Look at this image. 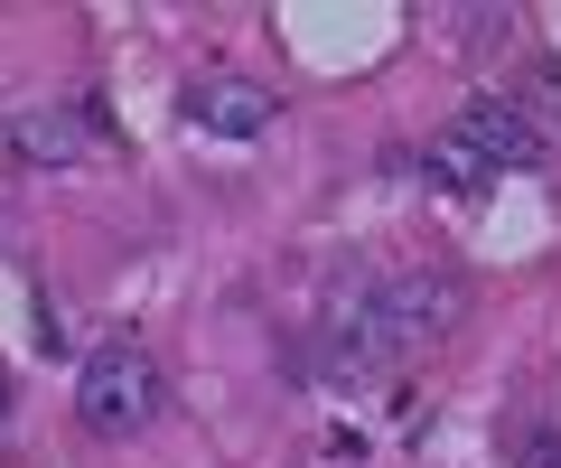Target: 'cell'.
<instances>
[{
    "instance_id": "8",
    "label": "cell",
    "mask_w": 561,
    "mask_h": 468,
    "mask_svg": "<svg viewBox=\"0 0 561 468\" xmlns=\"http://www.w3.org/2000/svg\"><path fill=\"white\" fill-rule=\"evenodd\" d=\"M0 431H10V375H0Z\"/></svg>"
},
{
    "instance_id": "1",
    "label": "cell",
    "mask_w": 561,
    "mask_h": 468,
    "mask_svg": "<svg viewBox=\"0 0 561 468\" xmlns=\"http://www.w3.org/2000/svg\"><path fill=\"white\" fill-rule=\"evenodd\" d=\"M160 403H169V375H160V356H150L140 338H113V346L84 356V375H76V422L94 431V441H140V431L160 422Z\"/></svg>"
},
{
    "instance_id": "2",
    "label": "cell",
    "mask_w": 561,
    "mask_h": 468,
    "mask_svg": "<svg viewBox=\"0 0 561 468\" xmlns=\"http://www.w3.org/2000/svg\"><path fill=\"white\" fill-rule=\"evenodd\" d=\"M459 309H468L459 272H402V282H383V338H393V356L440 346L459 328Z\"/></svg>"
},
{
    "instance_id": "6",
    "label": "cell",
    "mask_w": 561,
    "mask_h": 468,
    "mask_svg": "<svg viewBox=\"0 0 561 468\" xmlns=\"http://www.w3.org/2000/svg\"><path fill=\"white\" fill-rule=\"evenodd\" d=\"M421 179H431V187H449V197H478V187L496 179V169H486L478 150L459 141V123H440L431 141H421Z\"/></svg>"
},
{
    "instance_id": "4",
    "label": "cell",
    "mask_w": 561,
    "mask_h": 468,
    "mask_svg": "<svg viewBox=\"0 0 561 468\" xmlns=\"http://www.w3.org/2000/svg\"><path fill=\"white\" fill-rule=\"evenodd\" d=\"M459 141L478 150L496 179H505V169H534V160H542V132H534V113H524V103H468V113H459Z\"/></svg>"
},
{
    "instance_id": "3",
    "label": "cell",
    "mask_w": 561,
    "mask_h": 468,
    "mask_svg": "<svg viewBox=\"0 0 561 468\" xmlns=\"http://www.w3.org/2000/svg\"><path fill=\"white\" fill-rule=\"evenodd\" d=\"M272 84L253 76H197L187 84V132H206V141H262L272 132Z\"/></svg>"
},
{
    "instance_id": "5",
    "label": "cell",
    "mask_w": 561,
    "mask_h": 468,
    "mask_svg": "<svg viewBox=\"0 0 561 468\" xmlns=\"http://www.w3.org/2000/svg\"><path fill=\"white\" fill-rule=\"evenodd\" d=\"M10 141H20V160H84V141H94V123H84L76 103H38V113H20V123H10Z\"/></svg>"
},
{
    "instance_id": "7",
    "label": "cell",
    "mask_w": 561,
    "mask_h": 468,
    "mask_svg": "<svg viewBox=\"0 0 561 468\" xmlns=\"http://www.w3.org/2000/svg\"><path fill=\"white\" fill-rule=\"evenodd\" d=\"M524 468H561V431H552V441H534V449H524Z\"/></svg>"
},
{
    "instance_id": "9",
    "label": "cell",
    "mask_w": 561,
    "mask_h": 468,
    "mask_svg": "<svg viewBox=\"0 0 561 468\" xmlns=\"http://www.w3.org/2000/svg\"><path fill=\"white\" fill-rule=\"evenodd\" d=\"M542 94H552V113H561V76H542Z\"/></svg>"
}]
</instances>
